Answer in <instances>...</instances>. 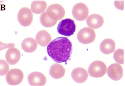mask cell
<instances>
[{"mask_svg":"<svg viewBox=\"0 0 125 86\" xmlns=\"http://www.w3.org/2000/svg\"><path fill=\"white\" fill-rule=\"evenodd\" d=\"M47 7V4L44 1H35L32 2L31 8L34 13L40 14L44 12Z\"/></svg>","mask_w":125,"mask_h":86,"instance_id":"cell-18","label":"cell"},{"mask_svg":"<svg viewBox=\"0 0 125 86\" xmlns=\"http://www.w3.org/2000/svg\"><path fill=\"white\" fill-rule=\"evenodd\" d=\"M76 29L75 22L69 18L63 19L60 22L57 28L58 33L60 34L68 37L73 34Z\"/></svg>","mask_w":125,"mask_h":86,"instance_id":"cell-2","label":"cell"},{"mask_svg":"<svg viewBox=\"0 0 125 86\" xmlns=\"http://www.w3.org/2000/svg\"><path fill=\"white\" fill-rule=\"evenodd\" d=\"M36 39L38 44L42 47L48 46L51 43V35L45 30H41L37 34Z\"/></svg>","mask_w":125,"mask_h":86,"instance_id":"cell-15","label":"cell"},{"mask_svg":"<svg viewBox=\"0 0 125 86\" xmlns=\"http://www.w3.org/2000/svg\"><path fill=\"white\" fill-rule=\"evenodd\" d=\"M65 72V69L62 65L54 64L50 67L49 74L53 78L58 79L64 77Z\"/></svg>","mask_w":125,"mask_h":86,"instance_id":"cell-16","label":"cell"},{"mask_svg":"<svg viewBox=\"0 0 125 86\" xmlns=\"http://www.w3.org/2000/svg\"><path fill=\"white\" fill-rule=\"evenodd\" d=\"M40 21L43 26L50 27L54 26L57 21L52 20L48 17L46 12L42 14L40 16Z\"/></svg>","mask_w":125,"mask_h":86,"instance_id":"cell-19","label":"cell"},{"mask_svg":"<svg viewBox=\"0 0 125 86\" xmlns=\"http://www.w3.org/2000/svg\"><path fill=\"white\" fill-rule=\"evenodd\" d=\"M24 77L23 73L21 70L14 69L8 72L6 76V80L9 85H17L22 82Z\"/></svg>","mask_w":125,"mask_h":86,"instance_id":"cell-8","label":"cell"},{"mask_svg":"<svg viewBox=\"0 0 125 86\" xmlns=\"http://www.w3.org/2000/svg\"><path fill=\"white\" fill-rule=\"evenodd\" d=\"M116 48V44L114 40L110 39L104 40L101 43L100 49L104 54H109L114 51Z\"/></svg>","mask_w":125,"mask_h":86,"instance_id":"cell-14","label":"cell"},{"mask_svg":"<svg viewBox=\"0 0 125 86\" xmlns=\"http://www.w3.org/2000/svg\"><path fill=\"white\" fill-rule=\"evenodd\" d=\"M107 68L106 65L102 61H94L90 65L88 69V72L91 77L100 78L106 74Z\"/></svg>","mask_w":125,"mask_h":86,"instance_id":"cell-3","label":"cell"},{"mask_svg":"<svg viewBox=\"0 0 125 86\" xmlns=\"http://www.w3.org/2000/svg\"><path fill=\"white\" fill-rule=\"evenodd\" d=\"M72 14L76 20L79 21L85 20L89 15V10L87 6L82 3H77L73 8Z\"/></svg>","mask_w":125,"mask_h":86,"instance_id":"cell-7","label":"cell"},{"mask_svg":"<svg viewBox=\"0 0 125 86\" xmlns=\"http://www.w3.org/2000/svg\"><path fill=\"white\" fill-rule=\"evenodd\" d=\"M123 69L121 65L117 64H112L108 67L107 74L110 79L115 81L120 80L123 76Z\"/></svg>","mask_w":125,"mask_h":86,"instance_id":"cell-10","label":"cell"},{"mask_svg":"<svg viewBox=\"0 0 125 86\" xmlns=\"http://www.w3.org/2000/svg\"><path fill=\"white\" fill-rule=\"evenodd\" d=\"M18 20L22 26H29L33 22V15L31 10L27 7L22 8L19 10L17 15Z\"/></svg>","mask_w":125,"mask_h":86,"instance_id":"cell-6","label":"cell"},{"mask_svg":"<svg viewBox=\"0 0 125 86\" xmlns=\"http://www.w3.org/2000/svg\"><path fill=\"white\" fill-rule=\"evenodd\" d=\"M47 50L49 56L55 62L66 63L72 53V43L66 37H58L50 43Z\"/></svg>","mask_w":125,"mask_h":86,"instance_id":"cell-1","label":"cell"},{"mask_svg":"<svg viewBox=\"0 0 125 86\" xmlns=\"http://www.w3.org/2000/svg\"><path fill=\"white\" fill-rule=\"evenodd\" d=\"M114 58L116 62L119 64H123L124 63V50L119 49L115 52Z\"/></svg>","mask_w":125,"mask_h":86,"instance_id":"cell-20","label":"cell"},{"mask_svg":"<svg viewBox=\"0 0 125 86\" xmlns=\"http://www.w3.org/2000/svg\"><path fill=\"white\" fill-rule=\"evenodd\" d=\"M38 43L34 39L28 38L25 39L22 42L21 47L25 52L31 53L33 52L38 47Z\"/></svg>","mask_w":125,"mask_h":86,"instance_id":"cell-17","label":"cell"},{"mask_svg":"<svg viewBox=\"0 0 125 86\" xmlns=\"http://www.w3.org/2000/svg\"><path fill=\"white\" fill-rule=\"evenodd\" d=\"M29 84L32 86H43L46 83L45 76L42 73L34 72L30 74L28 77Z\"/></svg>","mask_w":125,"mask_h":86,"instance_id":"cell-9","label":"cell"},{"mask_svg":"<svg viewBox=\"0 0 125 86\" xmlns=\"http://www.w3.org/2000/svg\"><path fill=\"white\" fill-rule=\"evenodd\" d=\"M88 26L93 29L100 28L104 23L103 18L98 14H94L89 16L87 20Z\"/></svg>","mask_w":125,"mask_h":86,"instance_id":"cell-13","label":"cell"},{"mask_svg":"<svg viewBox=\"0 0 125 86\" xmlns=\"http://www.w3.org/2000/svg\"><path fill=\"white\" fill-rule=\"evenodd\" d=\"M71 77L74 81L77 83L85 82L88 77V74L86 69L82 68H76L73 70Z\"/></svg>","mask_w":125,"mask_h":86,"instance_id":"cell-11","label":"cell"},{"mask_svg":"<svg viewBox=\"0 0 125 86\" xmlns=\"http://www.w3.org/2000/svg\"><path fill=\"white\" fill-rule=\"evenodd\" d=\"M46 12L50 19L56 21L62 19L65 14L64 8L58 4L50 5L48 6Z\"/></svg>","mask_w":125,"mask_h":86,"instance_id":"cell-4","label":"cell"},{"mask_svg":"<svg viewBox=\"0 0 125 86\" xmlns=\"http://www.w3.org/2000/svg\"><path fill=\"white\" fill-rule=\"evenodd\" d=\"M96 35L95 31L89 27H85L79 31L77 38L79 42L83 44H88L95 40Z\"/></svg>","mask_w":125,"mask_h":86,"instance_id":"cell-5","label":"cell"},{"mask_svg":"<svg viewBox=\"0 0 125 86\" xmlns=\"http://www.w3.org/2000/svg\"><path fill=\"white\" fill-rule=\"evenodd\" d=\"M9 69V66L5 61L0 60V75L4 76L7 73Z\"/></svg>","mask_w":125,"mask_h":86,"instance_id":"cell-21","label":"cell"},{"mask_svg":"<svg viewBox=\"0 0 125 86\" xmlns=\"http://www.w3.org/2000/svg\"><path fill=\"white\" fill-rule=\"evenodd\" d=\"M21 56L20 51L14 48L9 49L6 52L5 56L6 61L11 65L17 64L20 60Z\"/></svg>","mask_w":125,"mask_h":86,"instance_id":"cell-12","label":"cell"}]
</instances>
